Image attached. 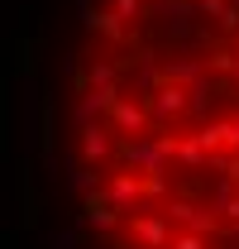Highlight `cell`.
<instances>
[{
    "label": "cell",
    "mask_w": 239,
    "mask_h": 249,
    "mask_svg": "<svg viewBox=\"0 0 239 249\" xmlns=\"http://www.w3.org/2000/svg\"><path fill=\"white\" fill-rule=\"evenodd\" d=\"M67 168L101 249H239V0H86Z\"/></svg>",
    "instance_id": "cell-1"
}]
</instances>
